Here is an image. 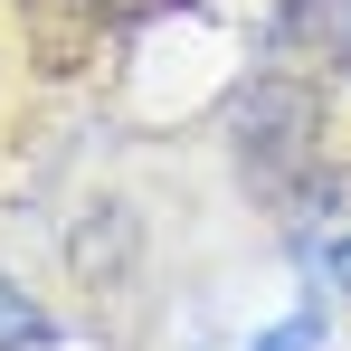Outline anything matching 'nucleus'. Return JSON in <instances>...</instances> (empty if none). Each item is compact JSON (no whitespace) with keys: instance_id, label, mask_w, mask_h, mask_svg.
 <instances>
[{"instance_id":"obj_2","label":"nucleus","mask_w":351,"mask_h":351,"mask_svg":"<svg viewBox=\"0 0 351 351\" xmlns=\"http://www.w3.org/2000/svg\"><path fill=\"white\" fill-rule=\"evenodd\" d=\"M0 332H10V351L48 342V323H38V313H29V304H19V294H10V285H0Z\"/></svg>"},{"instance_id":"obj_4","label":"nucleus","mask_w":351,"mask_h":351,"mask_svg":"<svg viewBox=\"0 0 351 351\" xmlns=\"http://www.w3.org/2000/svg\"><path fill=\"white\" fill-rule=\"evenodd\" d=\"M332 266H342V285H351V247H342V256H332Z\"/></svg>"},{"instance_id":"obj_3","label":"nucleus","mask_w":351,"mask_h":351,"mask_svg":"<svg viewBox=\"0 0 351 351\" xmlns=\"http://www.w3.org/2000/svg\"><path fill=\"white\" fill-rule=\"evenodd\" d=\"M266 351H313V323H285V332H276Z\"/></svg>"},{"instance_id":"obj_1","label":"nucleus","mask_w":351,"mask_h":351,"mask_svg":"<svg viewBox=\"0 0 351 351\" xmlns=\"http://www.w3.org/2000/svg\"><path fill=\"white\" fill-rule=\"evenodd\" d=\"M133 0H29V38L48 48V58H66V38H95V29H114Z\"/></svg>"}]
</instances>
